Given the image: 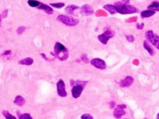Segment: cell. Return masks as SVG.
Listing matches in <instances>:
<instances>
[{
	"mask_svg": "<svg viewBox=\"0 0 159 119\" xmlns=\"http://www.w3.org/2000/svg\"><path fill=\"white\" fill-rule=\"evenodd\" d=\"M158 117H159V114H158Z\"/></svg>",
	"mask_w": 159,
	"mask_h": 119,
	"instance_id": "30",
	"label": "cell"
},
{
	"mask_svg": "<svg viewBox=\"0 0 159 119\" xmlns=\"http://www.w3.org/2000/svg\"><path fill=\"white\" fill-rule=\"evenodd\" d=\"M90 63L94 67L98 69L103 70L106 68V64L105 61L101 59L98 58L93 59L90 61Z\"/></svg>",
	"mask_w": 159,
	"mask_h": 119,
	"instance_id": "6",
	"label": "cell"
},
{
	"mask_svg": "<svg viewBox=\"0 0 159 119\" xmlns=\"http://www.w3.org/2000/svg\"><path fill=\"white\" fill-rule=\"evenodd\" d=\"M2 114L6 119H16V117L12 115L11 114L8 112V111H3Z\"/></svg>",
	"mask_w": 159,
	"mask_h": 119,
	"instance_id": "21",
	"label": "cell"
},
{
	"mask_svg": "<svg viewBox=\"0 0 159 119\" xmlns=\"http://www.w3.org/2000/svg\"><path fill=\"white\" fill-rule=\"evenodd\" d=\"M83 90V87L82 85L77 84L73 86L71 90L72 95L74 98H78L82 94Z\"/></svg>",
	"mask_w": 159,
	"mask_h": 119,
	"instance_id": "9",
	"label": "cell"
},
{
	"mask_svg": "<svg viewBox=\"0 0 159 119\" xmlns=\"http://www.w3.org/2000/svg\"><path fill=\"white\" fill-rule=\"evenodd\" d=\"M79 8V7L77 6H76L75 5H69L66 8L65 11L67 14H70L73 13V11L75 10L78 9Z\"/></svg>",
	"mask_w": 159,
	"mask_h": 119,
	"instance_id": "16",
	"label": "cell"
},
{
	"mask_svg": "<svg viewBox=\"0 0 159 119\" xmlns=\"http://www.w3.org/2000/svg\"><path fill=\"white\" fill-rule=\"evenodd\" d=\"M126 37L128 42H134V38L133 36L129 35V36H127Z\"/></svg>",
	"mask_w": 159,
	"mask_h": 119,
	"instance_id": "26",
	"label": "cell"
},
{
	"mask_svg": "<svg viewBox=\"0 0 159 119\" xmlns=\"http://www.w3.org/2000/svg\"><path fill=\"white\" fill-rule=\"evenodd\" d=\"M155 13V11L147 10L143 11L141 13L140 15L143 18H147V17H149L153 16Z\"/></svg>",
	"mask_w": 159,
	"mask_h": 119,
	"instance_id": "17",
	"label": "cell"
},
{
	"mask_svg": "<svg viewBox=\"0 0 159 119\" xmlns=\"http://www.w3.org/2000/svg\"><path fill=\"white\" fill-rule=\"evenodd\" d=\"M134 82V79L131 76H127L120 82L119 85L121 87H128L131 86Z\"/></svg>",
	"mask_w": 159,
	"mask_h": 119,
	"instance_id": "11",
	"label": "cell"
},
{
	"mask_svg": "<svg viewBox=\"0 0 159 119\" xmlns=\"http://www.w3.org/2000/svg\"><path fill=\"white\" fill-rule=\"evenodd\" d=\"M51 6L56 8H61L65 6V3L63 2L60 3H50Z\"/></svg>",
	"mask_w": 159,
	"mask_h": 119,
	"instance_id": "22",
	"label": "cell"
},
{
	"mask_svg": "<svg viewBox=\"0 0 159 119\" xmlns=\"http://www.w3.org/2000/svg\"><path fill=\"white\" fill-rule=\"evenodd\" d=\"M103 8H104L105 9H106V10L110 14H111L112 15L115 14L117 13L115 6L111 5V4L105 5L103 7Z\"/></svg>",
	"mask_w": 159,
	"mask_h": 119,
	"instance_id": "13",
	"label": "cell"
},
{
	"mask_svg": "<svg viewBox=\"0 0 159 119\" xmlns=\"http://www.w3.org/2000/svg\"><path fill=\"white\" fill-rule=\"evenodd\" d=\"M19 119H33V118L29 114H23L19 116Z\"/></svg>",
	"mask_w": 159,
	"mask_h": 119,
	"instance_id": "23",
	"label": "cell"
},
{
	"mask_svg": "<svg viewBox=\"0 0 159 119\" xmlns=\"http://www.w3.org/2000/svg\"><path fill=\"white\" fill-rule=\"evenodd\" d=\"M7 15H8V10L7 9H5V10H4L2 12V18L4 19V18H6V17L7 16Z\"/></svg>",
	"mask_w": 159,
	"mask_h": 119,
	"instance_id": "28",
	"label": "cell"
},
{
	"mask_svg": "<svg viewBox=\"0 0 159 119\" xmlns=\"http://www.w3.org/2000/svg\"><path fill=\"white\" fill-rule=\"evenodd\" d=\"M33 63V59L30 57L23 59L19 61V64L21 65H27V66L32 65Z\"/></svg>",
	"mask_w": 159,
	"mask_h": 119,
	"instance_id": "14",
	"label": "cell"
},
{
	"mask_svg": "<svg viewBox=\"0 0 159 119\" xmlns=\"http://www.w3.org/2000/svg\"><path fill=\"white\" fill-rule=\"evenodd\" d=\"M82 61H83L84 63H88V58L87 56L85 54H83L82 57Z\"/></svg>",
	"mask_w": 159,
	"mask_h": 119,
	"instance_id": "27",
	"label": "cell"
},
{
	"mask_svg": "<svg viewBox=\"0 0 159 119\" xmlns=\"http://www.w3.org/2000/svg\"><path fill=\"white\" fill-rule=\"evenodd\" d=\"M14 103L18 106H23L25 103V99L23 98L22 96L18 95L15 98Z\"/></svg>",
	"mask_w": 159,
	"mask_h": 119,
	"instance_id": "15",
	"label": "cell"
},
{
	"mask_svg": "<svg viewBox=\"0 0 159 119\" xmlns=\"http://www.w3.org/2000/svg\"><path fill=\"white\" fill-rule=\"evenodd\" d=\"M54 52L61 61L66 60L69 57V51L65 46L57 42L54 47Z\"/></svg>",
	"mask_w": 159,
	"mask_h": 119,
	"instance_id": "2",
	"label": "cell"
},
{
	"mask_svg": "<svg viewBox=\"0 0 159 119\" xmlns=\"http://www.w3.org/2000/svg\"><path fill=\"white\" fill-rule=\"evenodd\" d=\"M25 27L23 26H21L18 27L17 29V33L18 35H21L22 33H23V32L25 30Z\"/></svg>",
	"mask_w": 159,
	"mask_h": 119,
	"instance_id": "24",
	"label": "cell"
},
{
	"mask_svg": "<svg viewBox=\"0 0 159 119\" xmlns=\"http://www.w3.org/2000/svg\"><path fill=\"white\" fill-rule=\"evenodd\" d=\"M81 10L82 14L84 15H91L94 13V10L92 7L87 4L82 6L81 8Z\"/></svg>",
	"mask_w": 159,
	"mask_h": 119,
	"instance_id": "10",
	"label": "cell"
},
{
	"mask_svg": "<svg viewBox=\"0 0 159 119\" xmlns=\"http://www.w3.org/2000/svg\"><path fill=\"white\" fill-rule=\"evenodd\" d=\"M146 37L148 41L159 50V36L154 33L152 30L146 33Z\"/></svg>",
	"mask_w": 159,
	"mask_h": 119,
	"instance_id": "4",
	"label": "cell"
},
{
	"mask_svg": "<svg viewBox=\"0 0 159 119\" xmlns=\"http://www.w3.org/2000/svg\"><path fill=\"white\" fill-rule=\"evenodd\" d=\"M11 52V51L10 50H7V51H6L4 52L3 54L4 55H8V54H10Z\"/></svg>",
	"mask_w": 159,
	"mask_h": 119,
	"instance_id": "29",
	"label": "cell"
},
{
	"mask_svg": "<svg viewBox=\"0 0 159 119\" xmlns=\"http://www.w3.org/2000/svg\"><path fill=\"white\" fill-rule=\"evenodd\" d=\"M113 32L111 30L107 29L103 33L98 36V39L101 43L106 45L109 39L113 37Z\"/></svg>",
	"mask_w": 159,
	"mask_h": 119,
	"instance_id": "5",
	"label": "cell"
},
{
	"mask_svg": "<svg viewBox=\"0 0 159 119\" xmlns=\"http://www.w3.org/2000/svg\"><path fill=\"white\" fill-rule=\"evenodd\" d=\"M114 6L117 12L122 15L133 14L137 12V8L135 7L121 2H116Z\"/></svg>",
	"mask_w": 159,
	"mask_h": 119,
	"instance_id": "1",
	"label": "cell"
},
{
	"mask_svg": "<svg viewBox=\"0 0 159 119\" xmlns=\"http://www.w3.org/2000/svg\"><path fill=\"white\" fill-rule=\"evenodd\" d=\"M38 8L43 10L46 13L48 14L49 15H52L54 13V10L52 8L43 3H41L40 6L38 7Z\"/></svg>",
	"mask_w": 159,
	"mask_h": 119,
	"instance_id": "12",
	"label": "cell"
},
{
	"mask_svg": "<svg viewBox=\"0 0 159 119\" xmlns=\"http://www.w3.org/2000/svg\"><path fill=\"white\" fill-rule=\"evenodd\" d=\"M27 3L29 6L31 7H37L40 6V2L37 1H33V0H29L27 1Z\"/></svg>",
	"mask_w": 159,
	"mask_h": 119,
	"instance_id": "20",
	"label": "cell"
},
{
	"mask_svg": "<svg viewBox=\"0 0 159 119\" xmlns=\"http://www.w3.org/2000/svg\"><path fill=\"white\" fill-rule=\"evenodd\" d=\"M82 119H93V118L89 114H84L81 117Z\"/></svg>",
	"mask_w": 159,
	"mask_h": 119,
	"instance_id": "25",
	"label": "cell"
},
{
	"mask_svg": "<svg viewBox=\"0 0 159 119\" xmlns=\"http://www.w3.org/2000/svg\"><path fill=\"white\" fill-rule=\"evenodd\" d=\"M143 46H144L145 49H146L147 51V52L149 53V54H150L151 55H153L154 54V50L151 48V47L150 46L149 43L146 41H144Z\"/></svg>",
	"mask_w": 159,
	"mask_h": 119,
	"instance_id": "19",
	"label": "cell"
},
{
	"mask_svg": "<svg viewBox=\"0 0 159 119\" xmlns=\"http://www.w3.org/2000/svg\"><path fill=\"white\" fill-rule=\"evenodd\" d=\"M148 9L150 10L159 11V2H154L148 7Z\"/></svg>",
	"mask_w": 159,
	"mask_h": 119,
	"instance_id": "18",
	"label": "cell"
},
{
	"mask_svg": "<svg viewBox=\"0 0 159 119\" xmlns=\"http://www.w3.org/2000/svg\"><path fill=\"white\" fill-rule=\"evenodd\" d=\"M57 91L59 95L61 97H65L67 95L65 83L62 80H60L57 83Z\"/></svg>",
	"mask_w": 159,
	"mask_h": 119,
	"instance_id": "7",
	"label": "cell"
},
{
	"mask_svg": "<svg viewBox=\"0 0 159 119\" xmlns=\"http://www.w3.org/2000/svg\"><path fill=\"white\" fill-rule=\"evenodd\" d=\"M158 119H159V117L158 118Z\"/></svg>",
	"mask_w": 159,
	"mask_h": 119,
	"instance_id": "31",
	"label": "cell"
},
{
	"mask_svg": "<svg viewBox=\"0 0 159 119\" xmlns=\"http://www.w3.org/2000/svg\"><path fill=\"white\" fill-rule=\"evenodd\" d=\"M57 19L64 24L69 26H74L77 25L79 22V20L75 19L73 17L60 15L57 17Z\"/></svg>",
	"mask_w": 159,
	"mask_h": 119,
	"instance_id": "3",
	"label": "cell"
},
{
	"mask_svg": "<svg viewBox=\"0 0 159 119\" xmlns=\"http://www.w3.org/2000/svg\"><path fill=\"white\" fill-rule=\"evenodd\" d=\"M125 108H126L125 105H118L113 112L114 116L117 119L121 118L123 115L125 114V112L124 111V109Z\"/></svg>",
	"mask_w": 159,
	"mask_h": 119,
	"instance_id": "8",
	"label": "cell"
}]
</instances>
